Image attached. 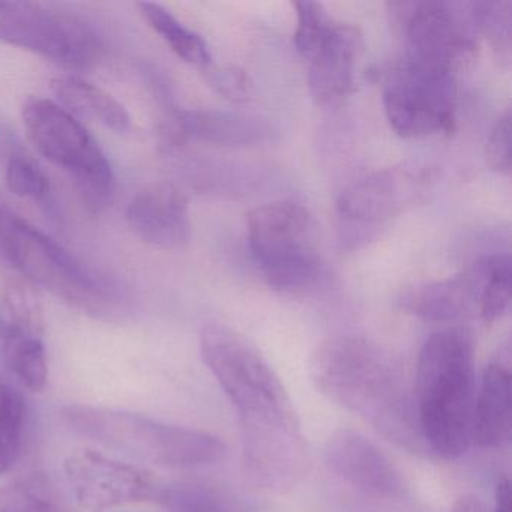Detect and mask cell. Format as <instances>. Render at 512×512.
<instances>
[{"label": "cell", "mask_w": 512, "mask_h": 512, "mask_svg": "<svg viewBox=\"0 0 512 512\" xmlns=\"http://www.w3.org/2000/svg\"><path fill=\"white\" fill-rule=\"evenodd\" d=\"M200 353L238 412L251 478L280 490L295 484L304 473L307 449L280 377L247 338L220 323L202 329Z\"/></svg>", "instance_id": "6da1fadb"}, {"label": "cell", "mask_w": 512, "mask_h": 512, "mask_svg": "<svg viewBox=\"0 0 512 512\" xmlns=\"http://www.w3.org/2000/svg\"><path fill=\"white\" fill-rule=\"evenodd\" d=\"M311 376L326 398L361 416L383 436L406 448H421L415 398L376 344L359 337L334 338L314 356Z\"/></svg>", "instance_id": "7a4b0ae2"}, {"label": "cell", "mask_w": 512, "mask_h": 512, "mask_svg": "<svg viewBox=\"0 0 512 512\" xmlns=\"http://www.w3.org/2000/svg\"><path fill=\"white\" fill-rule=\"evenodd\" d=\"M475 350L461 329L431 335L418 356L415 406L422 440L445 460H457L472 445Z\"/></svg>", "instance_id": "3957f363"}, {"label": "cell", "mask_w": 512, "mask_h": 512, "mask_svg": "<svg viewBox=\"0 0 512 512\" xmlns=\"http://www.w3.org/2000/svg\"><path fill=\"white\" fill-rule=\"evenodd\" d=\"M0 254L29 283L77 310L104 317L124 305L125 292L115 278L77 259L2 199Z\"/></svg>", "instance_id": "277c9868"}, {"label": "cell", "mask_w": 512, "mask_h": 512, "mask_svg": "<svg viewBox=\"0 0 512 512\" xmlns=\"http://www.w3.org/2000/svg\"><path fill=\"white\" fill-rule=\"evenodd\" d=\"M62 416L80 436L158 466H206L220 461L226 452L224 443L211 434L136 413L76 404L65 407Z\"/></svg>", "instance_id": "5b68a950"}, {"label": "cell", "mask_w": 512, "mask_h": 512, "mask_svg": "<svg viewBox=\"0 0 512 512\" xmlns=\"http://www.w3.org/2000/svg\"><path fill=\"white\" fill-rule=\"evenodd\" d=\"M29 140L46 160L70 175L85 208L100 215L115 197V175L85 125L49 98H29L22 109Z\"/></svg>", "instance_id": "8992f818"}, {"label": "cell", "mask_w": 512, "mask_h": 512, "mask_svg": "<svg viewBox=\"0 0 512 512\" xmlns=\"http://www.w3.org/2000/svg\"><path fill=\"white\" fill-rule=\"evenodd\" d=\"M251 256L275 289L310 286L319 274L316 223L292 200L253 209L247 218Z\"/></svg>", "instance_id": "52a82bcc"}, {"label": "cell", "mask_w": 512, "mask_h": 512, "mask_svg": "<svg viewBox=\"0 0 512 512\" xmlns=\"http://www.w3.org/2000/svg\"><path fill=\"white\" fill-rule=\"evenodd\" d=\"M0 43L85 70L103 56V38L85 17L35 2L0 0Z\"/></svg>", "instance_id": "ba28073f"}, {"label": "cell", "mask_w": 512, "mask_h": 512, "mask_svg": "<svg viewBox=\"0 0 512 512\" xmlns=\"http://www.w3.org/2000/svg\"><path fill=\"white\" fill-rule=\"evenodd\" d=\"M455 80L445 71L406 61L389 73L383 106L403 139H425L455 130Z\"/></svg>", "instance_id": "9c48e42d"}, {"label": "cell", "mask_w": 512, "mask_h": 512, "mask_svg": "<svg viewBox=\"0 0 512 512\" xmlns=\"http://www.w3.org/2000/svg\"><path fill=\"white\" fill-rule=\"evenodd\" d=\"M65 475L79 505L94 511L142 502H161L164 487L151 472L91 449L65 461Z\"/></svg>", "instance_id": "30bf717a"}, {"label": "cell", "mask_w": 512, "mask_h": 512, "mask_svg": "<svg viewBox=\"0 0 512 512\" xmlns=\"http://www.w3.org/2000/svg\"><path fill=\"white\" fill-rule=\"evenodd\" d=\"M410 7L412 11L406 17L407 61L452 76L475 61L478 46L472 17L466 19L454 5L445 2H422Z\"/></svg>", "instance_id": "8fae6325"}, {"label": "cell", "mask_w": 512, "mask_h": 512, "mask_svg": "<svg viewBox=\"0 0 512 512\" xmlns=\"http://www.w3.org/2000/svg\"><path fill=\"white\" fill-rule=\"evenodd\" d=\"M433 176L418 166L379 170L350 185L338 200V211L358 223H382L418 205L427 196Z\"/></svg>", "instance_id": "7c38bea8"}, {"label": "cell", "mask_w": 512, "mask_h": 512, "mask_svg": "<svg viewBox=\"0 0 512 512\" xmlns=\"http://www.w3.org/2000/svg\"><path fill=\"white\" fill-rule=\"evenodd\" d=\"M331 472L350 487L376 497H397L404 481L392 461L373 442L353 430H340L326 443Z\"/></svg>", "instance_id": "4fadbf2b"}, {"label": "cell", "mask_w": 512, "mask_h": 512, "mask_svg": "<svg viewBox=\"0 0 512 512\" xmlns=\"http://www.w3.org/2000/svg\"><path fill=\"white\" fill-rule=\"evenodd\" d=\"M127 221L137 238L160 250L187 247L193 233L187 199L166 182L142 188L128 205Z\"/></svg>", "instance_id": "5bb4252c"}, {"label": "cell", "mask_w": 512, "mask_h": 512, "mask_svg": "<svg viewBox=\"0 0 512 512\" xmlns=\"http://www.w3.org/2000/svg\"><path fill=\"white\" fill-rule=\"evenodd\" d=\"M491 266L493 256L484 257L454 277L407 290L401 298V308L425 322L451 323L463 319L478 307Z\"/></svg>", "instance_id": "9a60e30c"}, {"label": "cell", "mask_w": 512, "mask_h": 512, "mask_svg": "<svg viewBox=\"0 0 512 512\" xmlns=\"http://www.w3.org/2000/svg\"><path fill=\"white\" fill-rule=\"evenodd\" d=\"M274 134L269 119L223 110H175L166 124V136L176 143L250 146L268 142Z\"/></svg>", "instance_id": "2e32d148"}, {"label": "cell", "mask_w": 512, "mask_h": 512, "mask_svg": "<svg viewBox=\"0 0 512 512\" xmlns=\"http://www.w3.org/2000/svg\"><path fill=\"white\" fill-rule=\"evenodd\" d=\"M361 43L358 29L335 23L325 46L310 61L308 85L317 103H332L352 91Z\"/></svg>", "instance_id": "e0dca14e"}, {"label": "cell", "mask_w": 512, "mask_h": 512, "mask_svg": "<svg viewBox=\"0 0 512 512\" xmlns=\"http://www.w3.org/2000/svg\"><path fill=\"white\" fill-rule=\"evenodd\" d=\"M511 437V373L502 362H491L482 373L475 397L472 443L499 448Z\"/></svg>", "instance_id": "ac0fdd59"}, {"label": "cell", "mask_w": 512, "mask_h": 512, "mask_svg": "<svg viewBox=\"0 0 512 512\" xmlns=\"http://www.w3.org/2000/svg\"><path fill=\"white\" fill-rule=\"evenodd\" d=\"M56 103L74 116L103 125L113 133L130 131L131 118L115 97L94 83L77 76H59L50 83Z\"/></svg>", "instance_id": "d6986e66"}, {"label": "cell", "mask_w": 512, "mask_h": 512, "mask_svg": "<svg viewBox=\"0 0 512 512\" xmlns=\"http://www.w3.org/2000/svg\"><path fill=\"white\" fill-rule=\"evenodd\" d=\"M4 359L11 373L34 392L46 389L49 380L46 346L41 335L8 329L4 335Z\"/></svg>", "instance_id": "ffe728a7"}, {"label": "cell", "mask_w": 512, "mask_h": 512, "mask_svg": "<svg viewBox=\"0 0 512 512\" xmlns=\"http://www.w3.org/2000/svg\"><path fill=\"white\" fill-rule=\"evenodd\" d=\"M137 7L155 34L166 41L167 46L178 58L202 70L212 64L211 53L203 38L182 25L169 10L151 2H142Z\"/></svg>", "instance_id": "44dd1931"}, {"label": "cell", "mask_w": 512, "mask_h": 512, "mask_svg": "<svg viewBox=\"0 0 512 512\" xmlns=\"http://www.w3.org/2000/svg\"><path fill=\"white\" fill-rule=\"evenodd\" d=\"M26 403L10 383L0 380V475L16 463L25 431Z\"/></svg>", "instance_id": "7402d4cb"}, {"label": "cell", "mask_w": 512, "mask_h": 512, "mask_svg": "<svg viewBox=\"0 0 512 512\" xmlns=\"http://www.w3.org/2000/svg\"><path fill=\"white\" fill-rule=\"evenodd\" d=\"M293 7L298 14V28L293 37V44L302 58L311 61L325 46L335 23L319 2L305 0V2H295Z\"/></svg>", "instance_id": "603a6c76"}, {"label": "cell", "mask_w": 512, "mask_h": 512, "mask_svg": "<svg viewBox=\"0 0 512 512\" xmlns=\"http://www.w3.org/2000/svg\"><path fill=\"white\" fill-rule=\"evenodd\" d=\"M511 305V257L508 254L493 256V266L479 296L478 310L487 323L505 316Z\"/></svg>", "instance_id": "cb8c5ba5"}, {"label": "cell", "mask_w": 512, "mask_h": 512, "mask_svg": "<svg viewBox=\"0 0 512 512\" xmlns=\"http://www.w3.org/2000/svg\"><path fill=\"white\" fill-rule=\"evenodd\" d=\"M511 11V2H475L470 5L476 32H481L500 55H508L511 50Z\"/></svg>", "instance_id": "d4e9b609"}, {"label": "cell", "mask_w": 512, "mask_h": 512, "mask_svg": "<svg viewBox=\"0 0 512 512\" xmlns=\"http://www.w3.org/2000/svg\"><path fill=\"white\" fill-rule=\"evenodd\" d=\"M5 182L8 190L23 199L47 203L52 194V185L46 173L28 155L22 152L11 154L5 172Z\"/></svg>", "instance_id": "484cf974"}, {"label": "cell", "mask_w": 512, "mask_h": 512, "mask_svg": "<svg viewBox=\"0 0 512 512\" xmlns=\"http://www.w3.org/2000/svg\"><path fill=\"white\" fill-rule=\"evenodd\" d=\"M4 304L11 328L43 335V308L31 287L22 281H10L4 289Z\"/></svg>", "instance_id": "4316f807"}, {"label": "cell", "mask_w": 512, "mask_h": 512, "mask_svg": "<svg viewBox=\"0 0 512 512\" xmlns=\"http://www.w3.org/2000/svg\"><path fill=\"white\" fill-rule=\"evenodd\" d=\"M0 512H58L52 494L41 481L0 488Z\"/></svg>", "instance_id": "83f0119b"}, {"label": "cell", "mask_w": 512, "mask_h": 512, "mask_svg": "<svg viewBox=\"0 0 512 512\" xmlns=\"http://www.w3.org/2000/svg\"><path fill=\"white\" fill-rule=\"evenodd\" d=\"M160 503L173 512H224L217 497L199 485L164 487Z\"/></svg>", "instance_id": "f1b7e54d"}, {"label": "cell", "mask_w": 512, "mask_h": 512, "mask_svg": "<svg viewBox=\"0 0 512 512\" xmlns=\"http://www.w3.org/2000/svg\"><path fill=\"white\" fill-rule=\"evenodd\" d=\"M206 82L212 89L226 100L233 103H244L250 100L253 85L250 77L236 67H214L209 64L203 68Z\"/></svg>", "instance_id": "f546056e"}, {"label": "cell", "mask_w": 512, "mask_h": 512, "mask_svg": "<svg viewBox=\"0 0 512 512\" xmlns=\"http://www.w3.org/2000/svg\"><path fill=\"white\" fill-rule=\"evenodd\" d=\"M511 133V110H506L505 115L497 121L496 127L491 131L485 151L488 166L500 175L511 173Z\"/></svg>", "instance_id": "4dcf8cb0"}, {"label": "cell", "mask_w": 512, "mask_h": 512, "mask_svg": "<svg viewBox=\"0 0 512 512\" xmlns=\"http://www.w3.org/2000/svg\"><path fill=\"white\" fill-rule=\"evenodd\" d=\"M494 512H511V485L506 478L499 479L497 482Z\"/></svg>", "instance_id": "1f68e13d"}, {"label": "cell", "mask_w": 512, "mask_h": 512, "mask_svg": "<svg viewBox=\"0 0 512 512\" xmlns=\"http://www.w3.org/2000/svg\"><path fill=\"white\" fill-rule=\"evenodd\" d=\"M8 329H10V323L5 322V320L0 317V337L4 338V335L7 334Z\"/></svg>", "instance_id": "d6a6232c"}]
</instances>
